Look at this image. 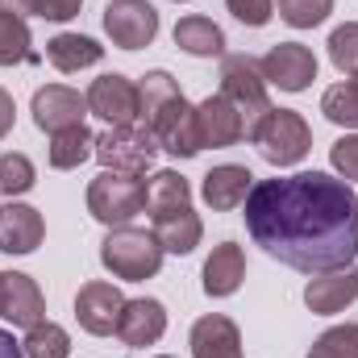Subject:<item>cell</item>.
<instances>
[{
    "mask_svg": "<svg viewBox=\"0 0 358 358\" xmlns=\"http://www.w3.org/2000/svg\"><path fill=\"white\" fill-rule=\"evenodd\" d=\"M246 229L283 267L304 275L342 271L358 255V196L325 171L259 179L246 196Z\"/></svg>",
    "mask_w": 358,
    "mask_h": 358,
    "instance_id": "cell-1",
    "label": "cell"
},
{
    "mask_svg": "<svg viewBox=\"0 0 358 358\" xmlns=\"http://www.w3.org/2000/svg\"><path fill=\"white\" fill-rule=\"evenodd\" d=\"M100 263L113 271L117 279L142 283V279L159 275V267H163V246H159V238L146 234V229L117 225V229H108V238L100 242Z\"/></svg>",
    "mask_w": 358,
    "mask_h": 358,
    "instance_id": "cell-2",
    "label": "cell"
},
{
    "mask_svg": "<svg viewBox=\"0 0 358 358\" xmlns=\"http://www.w3.org/2000/svg\"><path fill=\"white\" fill-rule=\"evenodd\" d=\"M250 142L259 146V155L271 167H296L308 150H313V129L296 108H271L267 117L255 125Z\"/></svg>",
    "mask_w": 358,
    "mask_h": 358,
    "instance_id": "cell-3",
    "label": "cell"
},
{
    "mask_svg": "<svg viewBox=\"0 0 358 358\" xmlns=\"http://www.w3.org/2000/svg\"><path fill=\"white\" fill-rule=\"evenodd\" d=\"M221 96L242 113V125H246V138H250L255 125L271 113L267 80L259 71V59H250V55H225L221 59Z\"/></svg>",
    "mask_w": 358,
    "mask_h": 358,
    "instance_id": "cell-4",
    "label": "cell"
},
{
    "mask_svg": "<svg viewBox=\"0 0 358 358\" xmlns=\"http://www.w3.org/2000/svg\"><path fill=\"white\" fill-rule=\"evenodd\" d=\"M146 208V183L138 176H121V171H100L88 183V213L117 229V225H129L138 213Z\"/></svg>",
    "mask_w": 358,
    "mask_h": 358,
    "instance_id": "cell-5",
    "label": "cell"
},
{
    "mask_svg": "<svg viewBox=\"0 0 358 358\" xmlns=\"http://www.w3.org/2000/svg\"><path fill=\"white\" fill-rule=\"evenodd\" d=\"M92 155L104 163V171L142 176V171L155 163L159 142H155V134L138 121V125H129V129H104V134L96 138V150H92Z\"/></svg>",
    "mask_w": 358,
    "mask_h": 358,
    "instance_id": "cell-6",
    "label": "cell"
},
{
    "mask_svg": "<svg viewBox=\"0 0 358 358\" xmlns=\"http://www.w3.org/2000/svg\"><path fill=\"white\" fill-rule=\"evenodd\" d=\"M88 113H96L108 129H129L142 121V96H138V84L125 80V76H100L92 80L88 88Z\"/></svg>",
    "mask_w": 358,
    "mask_h": 358,
    "instance_id": "cell-7",
    "label": "cell"
},
{
    "mask_svg": "<svg viewBox=\"0 0 358 358\" xmlns=\"http://www.w3.org/2000/svg\"><path fill=\"white\" fill-rule=\"evenodd\" d=\"M146 129L155 134V142H159V150H167V155H176V159H196L204 146H200V129H196V108L176 96V100H167L150 121H146Z\"/></svg>",
    "mask_w": 358,
    "mask_h": 358,
    "instance_id": "cell-8",
    "label": "cell"
},
{
    "mask_svg": "<svg viewBox=\"0 0 358 358\" xmlns=\"http://www.w3.org/2000/svg\"><path fill=\"white\" fill-rule=\"evenodd\" d=\"M104 34L121 50H142L159 34V13L150 0H108L104 8Z\"/></svg>",
    "mask_w": 358,
    "mask_h": 358,
    "instance_id": "cell-9",
    "label": "cell"
},
{
    "mask_svg": "<svg viewBox=\"0 0 358 358\" xmlns=\"http://www.w3.org/2000/svg\"><path fill=\"white\" fill-rule=\"evenodd\" d=\"M259 71H263V80L275 84V88L304 92L317 80V59H313V50L300 46V42H279V46H271L267 55L259 59Z\"/></svg>",
    "mask_w": 358,
    "mask_h": 358,
    "instance_id": "cell-10",
    "label": "cell"
},
{
    "mask_svg": "<svg viewBox=\"0 0 358 358\" xmlns=\"http://www.w3.org/2000/svg\"><path fill=\"white\" fill-rule=\"evenodd\" d=\"M121 308H125V296H121L113 283H100V279L84 283L80 296H76V321H80L88 334H96V338L117 334Z\"/></svg>",
    "mask_w": 358,
    "mask_h": 358,
    "instance_id": "cell-11",
    "label": "cell"
},
{
    "mask_svg": "<svg viewBox=\"0 0 358 358\" xmlns=\"http://www.w3.org/2000/svg\"><path fill=\"white\" fill-rule=\"evenodd\" d=\"M0 317L29 329L38 321H46V300H42V287L21 275V271H0Z\"/></svg>",
    "mask_w": 358,
    "mask_h": 358,
    "instance_id": "cell-12",
    "label": "cell"
},
{
    "mask_svg": "<svg viewBox=\"0 0 358 358\" xmlns=\"http://www.w3.org/2000/svg\"><path fill=\"white\" fill-rule=\"evenodd\" d=\"M84 113H88V96H80L76 88L50 84V88L34 92V125L46 129V134H59L67 125H80Z\"/></svg>",
    "mask_w": 358,
    "mask_h": 358,
    "instance_id": "cell-13",
    "label": "cell"
},
{
    "mask_svg": "<svg viewBox=\"0 0 358 358\" xmlns=\"http://www.w3.org/2000/svg\"><path fill=\"white\" fill-rule=\"evenodd\" d=\"M196 129H200V146H213V150L234 146V142H242V138H246L242 113H238L221 92H217V96H208V100L196 108Z\"/></svg>",
    "mask_w": 358,
    "mask_h": 358,
    "instance_id": "cell-14",
    "label": "cell"
},
{
    "mask_svg": "<svg viewBox=\"0 0 358 358\" xmlns=\"http://www.w3.org/2000/svg\"><path fill=\"white\" fill-rule=\"evenodd\" d=\"M163 334H167V308L159 300H150V296L125 300L121 321H117V338L125 346H155Z\"/></svg>",
    "mask_w": 358,
    "mask_h": 358,
    "instance_id": "cell-15",
    "label": "cell"
},
{
    "mask_svg": "<svg viewBox=\"0 0 358 358\" xmlns=\"http://www.w3.org/2000/svg\"><path fill=\"white\" fill-rule=\"evenodd\" d=\"M42 234H46V225H42L38 208L17 204V200H8L0 208V250L4 255H34L42 246Z\"/></svg>",
    "mask_w": 358,
    "mask_h": 358,
    "instance_id": "cell-16",
    "label": "cell"
},
{
    "mask_svg": "<svg viewBox=\"0 0 358 358\" xmlns=\"http://www.w3.org/2000/svg\"><path fill=\"white\" fill-rule=\"evenodd\" d=\"M358 300V267L342 271H325V275H317V279H308V287H304V304L313 308V313H321V317H329V313H342L346 304H355Z\"/></svg>",
    "mask_w": 358,
    "mask_h": 358,
    "instance_id": "cell-17",
    "label": "cell"
},
{
    "mask_svg": "<svg viewBox=\"0 0 358 358\" xmlns=\"http://www.w3.org/2000/svg\"><path fill=\"white\" fill-rule=\"evenodd\" d=\"M255 187V176L250 167H238V163H225V167H213L204 183H200V196L213 213H229V208H242L246 196Z\"/></svg>",
    "mask_w": 358,
    "mask_h": 358,
    "instance_id": "cell-18",
    "label": "cell"
},
{
    "mask_svg": "<svg viewBox=\"0 0 358 358\" xmlns=\"http://www.w3.org/2000/svg\"><path fill=\"white\" fill-rule=\"evenodd\" d=\"M192 358H242V334L229 317L208 313L192 325Z\"/></svg>",
    "mask_w": 358,
    "mask_h": 358,
    "instance_id": "cell-19",
    "label": "cell"
},
{
    "mask_svg": "<svg viewBox=\"0 0 358 358\" xmlns=\"http://www.w3.org/2000/svg\"><path fill=\"white\" fill-rule=\"evenodd\" d=\"M246 279V255L238 242H221L204 263V292L208 296H234Z\"/></svg>",
    "mask_w": 358,
    "mask_h": 358,
    "instance_id": "cell-20",
    "label": "cell"
},
{
    "mask_svg": "<svg viewBox=\"0 0 358 358\" xmlns=\"http://www.w3.org/2000/svg\"><path fill=\"white\" fill-rule=\"evenodd\" d=\"M200 234H204V225H200V217L192 208H179L171 217L155 221V238H159L163 255H192L200 246Z\"/></svg>",
    "mask_w": 358,
    "mask_h": 358,
    "instance_id": "cell-21",
    "label": "cell"
},
{
    "mask_svg": "<svg viewBox=\"0 0 358 358\" xmlns=\"http://www.w3.org/2000/svg\"><path fill=\"white\" fill-rule=\"evenodd\" d=\"M179 208H192V187L179 171H159V176L146 183V213L159 221V217H171Z\"/></svg>",
    "mask_w": 358,
    "mask_h": 358,
    "instance_id": "cell-22",
    "label": "cell"
},
{
    "mask_svg": "<svg viewBox=\"0 0 358 358\" xmlns=\"http://www.w3.org/2000/svg\"><path fill=\"white\" fill-rule=\"evenodd\" d=\"M100 55H104V46H96L84 34H59V38L46 42V59H50L59 71H67V76H71V71H84V67H96Z\"/></svg>",
    "mask_w": 358,
    "mask_h": 358,
    "instance_id": "cell-23",
    "label": "cell"
},
{
    "mask_svg": "<svg viewBox=\"0 0 358 358\" xmlns=\"http://www.w3.org/2000/svg\"><path fill=\"white\" fill-rule=\"evenodd\" d=\"M92 150H96V134L84 121L50 134V167H59V171H76L84 159H92Z\"/></svg>",
    "mask_w": 358,
    "mask_h": 358,
    "instance_id": "cell-24",
    "label": "cell"
},
{
    "mask_svg": "<svg viewBox=\"0 0 358 358\" xmlns=\"http://www.w3.org/2000/svg\"><path fill=\"white\" fill-rule=\"evenodd\" d=\"M176 46L187 50V55H196V59H217L225 50V34L208 17H183L176 25Z\"/></svg>",
    "mask_w": 358,
    "mask_h": 358,
    "instance_id": "cell-25",
    "label": "cell"
},
{
    "mask_svg": "<svg viewBox=\"0 0 358 358\" xmlns=\"http://www.w3.org/2000/svg\"><path fill=\"white\" fill-rule=\"evenodd\" d=\"M34 59H38V55H34L29 25H25L17 13L0 8V67H13V63H34Z\"/></svg>",
    "mask_w": 358,
    "mask_h": 358,
    "instance_id": "cell-26",
    "label": "cell"
},
{
    "mask_svg": "<svg viewBox=\"0 0 358 358\" xmlns=\"http://www.w3.org/2000/svg\"><path fill=\"white\" fill-rule=\"evenodd\" d=\"M21 350H25V358H67L71 355V338H67L63 325H55V321H38V325L25 329Z\"/></svg>",
    "mask_w": 358,
    "mask_h": 358,
    "instance_id": "cell-27",
    "label": "cell"
},
{
    "mask_svg": "<svg viewBox=\"0 0 358 358\" xmlns=\"http://www.w3.org/2000/svg\"><path fill=\"white\" fill-rule=\"evenodd\" d=\"M321 113L334 121V125H346V129H358V84L346 80V84H334V88L321 96Z\"/></svg>",
    "mask_w": 358,
    "mask_h": 358,
    "instance_id": "cell-28",
    "label": "cell"
},
{
    "mask_svg": "<svg viewBox=\"0 0 358 358\" xmlns=\"http://www.w3.org/2000/svg\"><path fill=\"white\" fill-rule=\"evenodd\" d=\"M138 96H142V125H146L167 100H176V96H183V92H179V84L167 76V71H150V76L138 84Z\"/></svg>",
    "mask_w": 358,
    "mask_h": 358,
    "instance_id": "cell-29",
    "label": "cell"
},
{
    "mask_svg": "<svg viewBox=\"0 0 358 358\" xmlns=\"http://www.w3.org/2000/svg\"><path fill=\"white\" fill-rule=\"evenodd\" d=\"M308 358H358V325H334V329H325L313 342Z\"/></svg>",
    "mask_w": 358,
    "mask_h": 358,
    "instance_id": "cell-30",
    "label": "cell"
},
{
    "mask_svg": "<svg viewBox=\"0 0 358 358\" xmlns=\"http://www.w3.org/2000/svg\"><path fill=\"white\" fill-rule=\"evenodd\" d=\"M329 59L342 76H358V21H346L329 34Z\"/></svg>",
    "mask_w": 358,
    "mask_h": 358,
    "instance_id": "cell-31",
    "label": "cell"
},
{
    "mask_svg": "<svg viewBox=\"0 0 358 358\" xmlns=\"http://www.w3.org/2000/svg\"><path fill=\"white\" fill-rule=\"evenodd\" d=\"M334 13V0H279V17L292 29H313Z\"/></svg>",
    "mask_w": 358,
    "mask_h": 358,
    "instance_id": "cell-32",
    "label": "cell"
},
{
    "mask_svg": "<svg viewBox=\"0 0 358 358\" xmlns=\"http://www.w3.org/2000/svg\"><path fill=\"white\" fill-rule=\"evenodd\" d=\"M34 187V163L25 155H0V192L13 200V196H25Z\"/></svg>",
    "mask_w": 358,
    "mask_h": 358,
    "instance_id": "cell-33",
    "label": "cell"
},
{
    "mask_svg": "<svg viewBox=\"0 0 358 358\" xmlns=\"http://www.w3.org/2000/svg\"><path fill=\"white\" fill-rule=\"evenodd\" d=\"M329 163L342 179H358V138H350V134L338 138L334 150H329Z\"/></svg>",
    "mask_w": 358,
    "mask_h": 358,
    "instance_id": "cell-34",
    "label": "cell"
},
{
    "mask_svg": "<svg viewBox=\"0 0 358 358\" xmlns=\"http://www.w3.org/2000/svg\"><path fill=\"white\" fill-rule=\"evenodd\" d=\"M225 8H229L242 25H255V29H259V25L271 21V8H275V4H271V0H225Z\"/></svg>",
    "mask_w": 358,
    "mask_h": 358,
    "instance_id": "cell-35",
    "label": "cell"
},
{
    "mask_svg": "<svg viewBox=\"0 0 358 358\" xmlns=\"http://www.w3.org/2000/svg\"><path fill=\"white\" fill-rule=\"evenodd\" d=\"M80 4L84 0H38V17H46V21H71L80 13Z\"/></svg>",
    "mask_w": 358,
    "mask_h": 358,
    "instance_id": "cell-36",
    "label": "cell"
},
{
    "mask_svg": "<svg viewBox=\"0 0 358 358\" xmlns=\"http://www.w3.org/2000/svg\"><path fill=\"white\" fill-rule=\"evenodd\" d=\"M13 117H17V104H13V96H8V92L0 88V138H8Z\"/></svg>",
    "mask_w": 358,
    "mask_h": 358,
    "instance_id": "cell-37",
    "label": "cell"
},
{
    "mask_svg": "<svg viewBox=\"0 0 358 358\" xmlns=\"http://www.w3.org/2000/svg\"><path fill=\"white\" fill-rule=\"evenodd\" d=\"M0 358H25L21 342H13V334H4V329H0Z\"/></svg>",
    "mask_w": 358,
    "mask_h": 358,
    "instance_id": "cell-38",
    "label": "cell"
},
{
    "mask_svg": "<svg viewBox=\"0 0 358 358\" xmlns=\"http://www.w3.org/2000/svg\"><path fill=\"white\" fill-rule=\"evenodd\" d=\"M0 8H8V13H17V17H25V13H38V0H0Z\"/></svg>",
    "mask_w": 358,
    "mask_h": 358,
    "instance_id": "cell-39",
    "label": "cell"
},
{
    "mask_svg": "<svg viewBox=\"0 0 358 358\" xmlns=\"http://www.w3.org/2000/svg\"><path fill=\"white\" fill-rule=\"evenodd\" d=\"M159 358H171V355H159Z\"/></svg>",
    "mask_w": 358,
    "mask_h": 358,
    "instance_id": "cell-40",
    "label": "cell"
},
{
    "mask_svg": "<svg viewBox=\"0 0 358 358\" xmlns=\"http://www.w3.org/2000/svg\"><path fill=\"white\" fill-rule=\"evenodd\" d=\"M355 84H358V76H355Z\"/></svg>",
    "mask_w": 358,
    "mask_h": 358,
    "instance_id": "cell-41",
    "label": "cell"
}]
</instances>
